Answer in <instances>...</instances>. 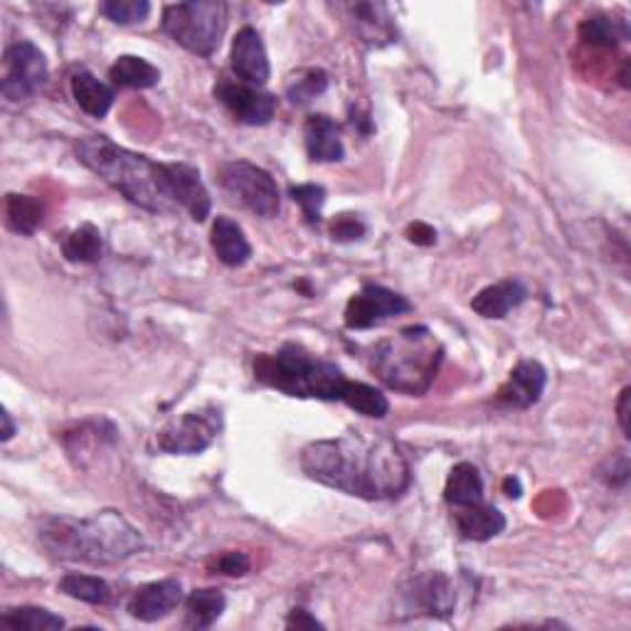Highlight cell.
<instances>
[{
	"mask_svg": "<svg viewBox=\"0 0 631 631\" xmlns=\"http://www.w3.org/2000/svg\"><path fill=\"white\" fill-rule=\"evenodd\" d=\"M75 151L82 165L97 173L129 203L149 210L153 215H173L181 210L173 188V163L151 161L149 156L124 149L107 136L79 139Z\"/></svg>",
	"mask_w": 631,
	"mask_h": 631,
	"instance_id": "obj_2",
	"label": "cell"
},
{
	"mask_svg": "<svg viewBox=\"0 0 631 631\" xmlns=\"http://www.w3.org/2000/svg\"><path fill=\"white\" fill-rule=\"evenodd\" d=\"M580 40L595 47H614L617 42L629 40V25L612 15H592L580 23Z\"/></svg>",
	"mask_w": 631,
	"mask_h": 631,
	"instance_id": "obj_29",
	"label": "cell"
},
{
	"mask_svg": "<svg viewBox=\"0 0 631 631\" xmlns=\"http://www.w3.org/2000/svg\"><path fill=\"white\" fill-rule=\"evenodd\" d=\"M210 245H213L217 259L225 267H245L252 257V245L233 217H217L213 223V233H210Z\"/></svg>",
	"mask_w": 631,
	"mask_h": 631,
	"instance_id": "obj_21",
	"label": "cell"
},
{
	"mask_svg": "<svg viewBox=\"0 0 631 631\" xmlns=\"http://www.w3.org/2000/svg\"><path fill=\"white\" fill-rule=\"evenodd\" d=\"M109 79L114 87L124 89H151L161 82V69L151 65L149 60L136 55H121L109 67Z\"/></svg>",
	"mask_w": 631,
	"mask_h": 631,
	"instance_id": "obj_23",
	"label": "cell"
},
{
	"mask_svg": "<svg viewBox=\"0 0 631 631\" xmlns=\"http://www.w3.org/2000/svg\"><path fill=\"white\" fill-rule=\"evenodd\" d=\"M525 297H528V289L521 279H503L481 289L471 299V309L483 319H506L513 309L521 307Z\"/></svg>",
	"mask_w": 631,
	"mask_h": 631,
	"instance_id": "obj_19",
	"label": "cell"
},
{
	"mask_svg": "<svg viewBox=\"0 0 631 631\" xmlns=\"http://www.w3.org/2000/svg\"><path fill=\"white\" fill-rule=\"evenodd\" d=\"M47 82V60L33 42H15L3 55V79H0V94L8 101H25L45 87Z\"/></svg>",
	"mask_w": 631,
	"mask_h": 631,
	"instance_id": "obj_9",
	"label": "cell"
},
{
	"mask_svg": "<svg viewBox=\"0 0 631 631\" xmlns=\"http://www.w3.org/2000/svg\"><path fill=\"white\" fill-rule=\"evenodd\" d=\"M255 377L284 395L325 403H341L349 385L339 365L313 357L293 343L281 345L277 353H259L255 357Z\"/></svg>",
	"mask_w": 631,
	"mask_h": 631,
	"instance_id": "obj_5",
	"label": "cell"
},
{
	"mask_svg": "<svg viewBox=\"0 0 631 631\" xmlns=\"http://www.w3.org/2000/svg\"><path fill=\"white\" fill-rule=\"evenodd\" d=\"M353 28L367 47H385L397 40L393 15L383 3H353L349 6Z\"/></svg>",
	"mask_w": 631,
	"mask_h": 631,
	"instance_id": "obj_16",
	"label": "cell"
},
{
	"mask_svg": "<svg viewBox=\"0 0 631 631\" xmlns=\"http://www.w3.org/2000/svg\"><path fill=\"white\" fill-rule=\"evenodd\" d=\"M289 629H323L319 619L311 617L307 609H291V614L287 617Z\"/></svg>",
	"mask_w": 631,
	"mask_h": 631,
	"instance_id": "obj_39",
	"label": "cell"
},
{
	"mask_svg": "<svg viewBox=\"0 0 631 631\" xmlns=\"http://www.w3.org/2000/svg\"><path fill=\"white\" fill-rule=\"evenodd\" d=\"M0 624L10 627L15 631H55V629H65V619L52 614L50 609L42 607H10L0 617Z\"/></svg>",
	"mask_w": 631,
	"mask_h": 631,
	"instance_id": "obj_28",
	"label": "cell"
},
{
	"mask_svg": "<svg viewBox=\"0 0 631 631\" xmlns=\"http://www.w3.org/2000/svg\"><path fill=\"white\" fill-rule=\"evenodd\" d=\"M227 607L223 590H193L185 599V627L188 629H210Z\"/></svg>",
	"mask_w": 631,
	"mask_h": 631,
	"instance_id": "obj_25",
	"label": "cell"
},
{
	"mask_svg": "<svg viewBox=\"0 0 631 631\" xmlns=\"http://www.w3.org/2000/svg\"><path fill=\"white\" fill-rule=\"evenodd\" d=\"M229 67H233L239 82L252 84V87H261L267 84L271 67H269V55L261 35L255 28H242L233 40V52H229Z\"/></svg>",
	"mask_w": 631,
	"mask_h": 631,
	"instance_id": "obj_13",
	"label": "cell"
},
{
	"mask_svg": "<svg viewBox=\"0 0 631 631\" xmlns=\"http://www.w3.org/2000/svg\"><path fill=\"white\" fill-rule=\"evenodd\" d=\"M163 33L197 57H210L220 47L227 28V6L223 0H191L171 3L161 15Z\"/></svg>",
	"mask_w": 631,
	"mask_h": 631,
	"instance_id": "obj_6",
	"label": "cell"
},
{
	"mask_svg": "<svg viewBox=\"0 0 631 631\" xmlns=\"http://www.w3.org/2000/svg\"><path fill=\"white\" fill-rule=\"evenodd\" d=\"M365 235V223L357 215H339L331 223V237L335 242H353Z\"/></svg>",
	"mask_w": 631,
	"mask_h": 631,
	"instance_id": "obj_36",
	"label": "cell"
},
{
	"mask_svg": "<svg viewBox=\"0 0 631 631\" xmlns=\"http://www.w3.org/2000/svg\"><path fill=\"white\" fill-rule=\"evenodd\" d=\"M45 217V205L33 195L10 193L6 197V223L18 235H33Z\"/></svg>",
	"mask_w": 631,
	"mask_h": 631,
	"instance_id": "obj_26",
	"label": "cell"
},
{
	"mask_svg": "<svg viewBox=\"0 0 631 631\" xmlns=\"http://www.w3.org/2000/svg\"><path fill=\"white\" fill-rule=\"evenodd\" d=\"M217 181L223 185V191L247 207L249 213H255L265 220H271L279 215L281 195L277 181L271 178L269 171L259 168L249 161H227L220 165Z\"/></svg>",
	"mask_w": 631,
	"mask_h": 631,
	"instance_id": "obj_7",
	"label": "cell"
},
{
	"mask_svg": "<svg viewBox=\"0 0 631 631\" xmlns=\"http://www.w3.org/2000/svg\"><path fill=\"white\" fill-rule=\"evenodd\" d=\"M303 143H307L311 161L339 163L345 156L339 124L325 117V114H313L303 124Z\"/></svg>",
	"mask_w": 631,
	"mask_h": 631,
	"instance_id": "obj_17",
	"label": "cell"
},
{
	"mask_svg": "<svg viewBox=\"0 0 631 631\" xmlns=\"http://www.w3.org/2000/svg\"><path fill=\"white\" fill-rule=\"evenodd\" d=\"M69 87H72V97H75L77 107L84 114H89V117L94 119L107 117L114 104V87L104 84L87 69H77L69 79Z\"/></svg>",
	"mask_w": 631,
	"mask_h": 631,
	"instance_id": "obj_22",
	"label": "cell"
},
{
	"mask_svg": "<svg viewBox=\"0 0 631 631\" xmlns=\"http://www.w3.org/2000/svg\"><path fill=\"white\" fill-rule=\"evenodd\" d=\"M602 479L609 486H624L629 481V459L624 451H619L617 457L609 459V473H602Z\"/></svg>",
	"mask_w": 631,
	"mask_h": 631,
	"instance_id": "obj_37",
	"label": "cell"
},
{
	"mask_svg": "<svg viewBox=\"0 0 631 631\" xmlns=\"http://www.w3.org/2000/svg\"><path fill=\"white\" fill-rule=\"evenodd\" d=\"M329 75L321 67H307L299 69L297 75H291V79L287 82V99L297 107H303V104H311L316 97L329 89Z\"/></svg>",
	"mask_w": 631,
	"mask_h": 631,
	"instance_id": "obj_32",
	"label": "cell"
},
{
	"mask_svg": "<svg viewBox=\"0 0 631 631\" xmlns=\"http://www.w3.org/2000/svg\"><path fill=\"white\" fill-rule=\"evenodd\" d=\"M173 188L181 210H185L195 223H205L210 207H213V200H210V193L197 168L188 163H173Z\"/></svg>",
	"mask_w": 631,
	"mask_h": 631,
	"instance_id": "obj_20",
	"label": "cell"
},
{
	"mask_svg": "<svg viewBox=\"0 0 631 631\" xmlns=\"http://www.w3.org/2000/svg\"><path fill=\"white\" fill-rule=\"evenodd\" d=\"M407 239L415 242V245L429 247V245H435V242H437V233L429 225H425V223H415V225L407 227Z\"/></svg>",
	"mask_w": 631,
	"mask_h": 631,
	"instance_id": "obj_38",
	"label": "cell"
},
{
	"mask_svg": "<svg viewBox=\"0 0 631 631\" xmlns=\"http://www.w3.org/2000/svg\"><path fill=\"white\" fill-rule=\"evenodd\" d=\"M503 489H506V496H511V499H518V496H521V481H518V479L509 477L506 481H503Z\"/></svg>",
	"mask_w": 631,
	"mask_h": 631,
	"instance_id": "obj_42",
	"label": "cell"
},
{
	"mask_svg": "<svg viewBox=\"0 0 631 631\" xmlns=\"http://www.w3.org/2000/svg\"><path fill=\"white\" fill-rule=\"evenodd\" d=\"M183 587L178 580H158L136 590L129 599V614L139 622H158L183 605Z\"/></svg>",
	"mask_w": 631,
	"mask_h": 631,
	"instance_id": "obj_15",
	"label": "cell"
},
{
	"mask_svg": "<svg viewBox=\"0 0 631 631\" xmlns=\"http://www.w3.org/2000/svg\"><path fill=\"white\" fill-rule=\"evenodd\" d=\"M57 590L62 595H67L72 599H79V602L87 605H109L111 602V587L107 580L94 575H79L69 573L60 580Z\"/></svg>",
	"mask_w": 631,
	"mask_h": 631,
	"instance_id": "obj_30",
	"label": "cell"
},
{
	"mask_svg": "<svg viewBox=\"0 0 631 631\" xmlns=\"http://www.w3.org/2000/svg\"><path fill=\"white\" fill-rule=\"evenodd\" d=\"M289 195H291L293 203L301 205L303 217H307L309 225L321 223V210L325 205V188L323 185H316V183L291 185Z\"/></svg>",
	"mask_w": 631,
	"mask_h": 631,
	"instance_id": "obj_34",
	"label": "cell"
},
{
	"mask_svg": "<svg viewBox=\"0 0 631 631\" xmlns=\"http://www.w3.org/2000/svg\"><path fill=\"white\" fill-rule=\"evenodd\" d=\"M341 403L349 405L351 409H355V413H361L365 417H373V419H383V417H387V413H391V403H387V397L377 391V387L367 385V383L349 381Z\"/></svg>",
	"mask_w": 631,
	"mask_h": 631,
	"instance_id": "obj_31",
	"label": "cell"
},
{
	"mask_svg": "<svg viewBox=\"0 0 631 631\" xmlns=\"http://www.w3.org/2000/svg\"><path fill=\"white\" fill-rule=\"evenodd\" d=\"M441 361H445V345L427 325H407L377 343L371 353V367L377 381L409 397L427 395Z\"/></svg>",
	"mask_w": 631,
	"mask_h": 631,
	"instance_id": "obj_4",
	"label": "cell"
},
{
	"mask_svg": "<svg viewBox=\"0 0 631 631\" xmlns=\"http://www.w3.org/2000/svg\"><path fill=\"white\" fill-rule=\"evenodd\" d=\"M38 541L57 560L87 565L121 563L143 548L141 533L119 511H101L89 518H45L38 528Z\"/></svg>",
	"mask_w": 631,
	"mask_h": 631,
	"instance_id": "obj_3",
	"label": "cell"
},
{
	"mask_svg": "<svg viewBox=\"0 0 631 631\" xmlns=\"http://www.w3.org/2000/svg\"><path fill=\"white\" fill-rule=\"evenodd\" d=\"M223 432V413L215 405H205L168 423L156 435V445L165 454L193 457L205 451Z\"/></svg>",
	"mask_w": 631,
	"mask_h": 631,
	"instance_id": "obj_8",
	"label": "cell"
},
{
	"mask_svg": "<svg viewBox=\"0 0 631 631\" xmlns=\"http://www.w3.org/2000/svg\"><path fill=\"white\" fill-rule=\"evenodd\" d=\"M409 309L413 307H409L403 293L385 289L381 284H365L361 291L353 293L349 307H345V325L351 331H365L383 319H391V316L405 313Z\"/></svg>",
	"mask_w": 631,
	"mask_h": 631,
	"instance_id": "obj_11",
	"label": "cell"
},
{
	"mask_svg": "<svg viewBox=\"0 0 631 631\" xmlns=\"http://www.w3.org/2000/svg\"><path fill=\"white\" fill-rule=\"evenodd\" d=\"M299 464L309 479L365 501L397 499L409 489L413 469L393 439L345 435L311 441Z\"/></svg>",
	"mask_w": 631,
	"mask_h": 631,
	"instance_id": "obj_1",
	"label": "cell"
},
{
	"mask_svg": "<svg viewBox=\"0 0 631 631\" xmlns=\"http://www.w3.org/2000/svg\"><path fill=\"white\" fill-rule=\"evenodd\" d=\"M454 525L461 538L467 541H491L506 531V515L489 503H471V506H459L454 513Z\"/></svg>",
	"mask_w": 631,
	"mask_h": 631,
	"instance_id": "obj_18",
	"label": "cell"
},
{
	"mask_svg": "<svg viewBox=\"0 0 631 631\" xmlns=\"http://www.w3.org/2000/svg\"><path fill=\"white\" fill-rule=\"evenodd\" d=\"M405 597L409 609H415V614L449 617L457 607V587L445 573H427L415 577Z\"/></svg>",
	"mask_w": 631,
	"mask_h": 631,
	"instance_id": "obj_12",
	"label": "cell"
},
{
	"mask_svg": "<svg viewBox=\"0 0 631 631\" xmlns=\"http://www.w3.org/2000/svg\"><path fill=\"white\" fill-rule=\"evenodd\" d=\"M629 399H631V391L624 387L622 395H619V403H617V417H619V427H622L624 437H631V427H629Z\"/></svg>",
	"mask_w": 631,
	"mask_h": 631,
	"instance_id": "obj_40",
	"label": "cell"
},
{
	"mask_svg": "<svg viewBox=\"0 0 631 631\" xmlns=\"http://www.w3.org/2000/svg\"><path fill=\"white\" fill-rule=\"evenodd\" d=\"M0 419H3V432H0V439L3 441H10L15 435V425H13V417H10L8 409H3V415H0Z\"/></svg>",
	"mask_w": 631,
	"mask_h": 631,
	"instance_id": "obj_41",
	"label": "cell"
},
{
	"mask_svg": "<svg viewBox=\"0 0 631 631\" xmlns=\"http://www.w3.org/2000/svg\"><path fill=\"white\" fill-rule=\"evenodd\" d=\"M548 385V371L538 361H521L513 367L509 381L499 387V403L513 409L533 407Z\"/></svg>",
	"mask_w": 631,
	"mask_h": 631,
	"instance_id": "obj_14",
	"label": "cell"
},
{
	"mask_svg": "<svg viewBox=\"0 0 631 631\" xmlns=\"http://www.w3.org/2000/svg\"><path fill=\"white\" fill-rule=\"evenodd\" d=\"M99 13L117 25H136L149 18L151 3L149 0H107L99 6Z\"/></svg>",
	"mask_w": 631,
	"mask_h": 631,
	"instance_id": "obj_33",
	"label": "cell"
},
{
	"mask_svg": "<svg viewBox=\"0 0 631 631\" xmlns=\"http://www.w3.org/2000/svg\"><path fill=\"white\" fill-rule=\"evenodd\" d=\"M445 501L449 506H471V503L483 501V479L479 469L469 464V461H461L454 469L449 471L447 486H445Z\"/></svg>",
	"mask_w": 631,
	"mask_h": 631,
	"instance_id": "obj_24",
	"label": "cell"
},
{
	"mask_svg": "<svg viewBox=\"0 0 631 631\" xmlns=\"http://www.w3.org/2000/svg\"><path fill=\"white\" fill-rule=\"evenodd\" d=\"M249 557L239 550L220 553L217 557L207 563V570L213 575H227V577H245L249 573Z\"/></svg>",
	"mask_w": 631,
	"mask_h": 631,
	"instance_id": "obj_35",
	"label": "cell"
},
{
	"mask_svg": "<svg viewBox=\"0 0 631 631\" xmlns=\"http://www.w3.org/2000/svg\"><path fill=\"white\" fill-rule=\"evenodd\" d=\"M215 99L247 126H267L277 114V97L245 82H233L223 77L215 84Z\"/></svg>",
	"mask_w": 631,
	"mask_h": 631,
	"instance_id": "obj_10",
	"label": "cell"
},
{
	"mask_svg": "<svg viewBox=\"0 0 631 631\" xmlns=\"http://www.w3.org/2000/svg\"><path fill=\"white\" fill-rule=\"evenodd\" d=\"M101 233L99 227H94L92 223H84L77 229H72L67 239L62 242V255L69 261H79V265H94V261L101 259Z\"/></svg>",
	"mask_w": 631,
	"mask_h": 631,
	"instance_id": "obj_27",
	"label": "cell"
}]
</instances>
